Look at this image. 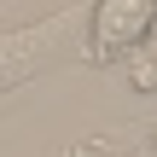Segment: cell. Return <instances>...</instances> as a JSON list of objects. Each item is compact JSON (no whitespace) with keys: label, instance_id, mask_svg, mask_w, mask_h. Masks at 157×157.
<instances>
[{"label":"cell","instance_id":"cell-1","mask_svg":"<svg viewBox=\"0 0 157 157\" xmlns=\"http://www.w3.org/2000/svg\"><path fill=\"white\" fill-rule=\"evenodd\" d=\"M70 47H82V6L47 12L35 23H17V29H0V99L29 87L35 76H47Z\"/></svg>","mask_w":157,"mask_h":157},{"label":"cell","instance_id":"cell-2","mask_svg":"<svg viewBox=\"0 0 157 157\" xmlns=\"http://www.w3.org/2000/svg\"><path fill=\"white\" fill-rule=\"evenodd\" d=\"M157 29V0H87L82 6V58L122 64Z\"/></svg>","mask_w":157,"mask_h":157},{"label":"cell","instance_id":"cell-3","mask_svg":"<svg viewBox=\"0 0 157 157\" xmlns=\"http://www.w3.org/2000/svg\"><path fill=\"white\" fill-rule=\"evenodd\" d=\"M52 157H128V140L122 134H82V140H70Z\"/></svg>","mask_w":157,"mask_h":157},{"label":"cell","instance_id":"cell-4","mask_svg":"<svg viewBox=\"0 0 157 157\" xmlns=\"http://www.w3.org/2000/svg\"><path fill=\"white\" fill-rule=\"evenodd\" d=\"M128 70H134V87H140V93H151V87H157V64L146 58V47L128 52Z\"/></svg>","mask_w":157,"mask_h":157},{"label":"cell","instance_id":"cell-5","mask_svg":"<svg viewBox=\"0 0 157 157\" xmlns=\"http://www.w3.org/2000/svg\"><path fill=\"white\" fill-rule=\"evenodd\" d=\"M6 105H12V93H6V99H0V111H6Z\"/></svg>","mask_w":157,"mask_h":157}]
</instances>
